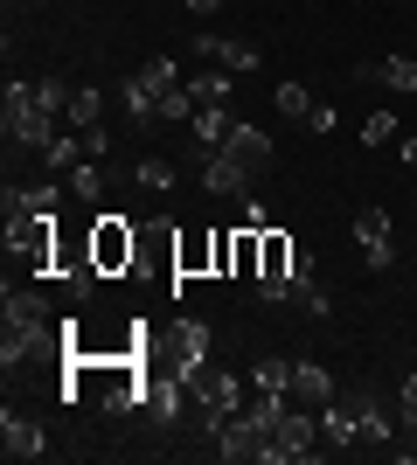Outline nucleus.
<instances>
[{"mask_svg": "<svg viewBox=\"0 0 417 465\" xmlns=\"http://www.w3.org/2000/svg\"><path fill=\"white\" fill-rule=\"evenodd\" d=\"M278 403L285 396H251L243 410H230L209 438H216V459L230 465H251V459H272V424H278Z\"/></svg>", "mask_w": 417, "mask_h": 465, "instance_id": "1", "label": "nucleus"}, {"mask_svg": "<svg viewBox=\"0 0 417 465\" xmlns=\"http://www.w3.org/2000/svg\"><path fill=\"white\" fill-rule=\"evenodd\" d=\"M0 104H7V118H0V125H7V139H15V146H28V153H49V139H56V112H42V104H35V84L15 77Z\"/></svg>", "mask_w": 417, "mask_h": 465, "instance_id": "2", "label": "nucleus"}, {"mask_svg": "<svg viewBox=\"0 0 417 465\" xmlns=\"http://www.w3.org/2000/svg\"><path fill=\"white\" fill-rule=\"evenodd\" d=\"M313 438H320V417L306 403H293V396H285V403H278V424H272V465H299V459H313Z\"/></svg>", "mask_w": 417, "mask_h": 465, "instance_id": "3", "label": "nucleus"}, {"mask_svg": "<svg viewBox=\"0 0 417 465\" xmlns=\"http://www.w3.org/2000/svg\"><path fill=\"white\" fill-rule=\"evenodd\" d=\"M91 264H98L104 278H119V272L139 264V230L125 215H98V223H91Z\"/></svg>", "mask_w": 417, "mask_h": 465, "instance_id": "4", "label": "nucleus"}, {"mask_svg": "<svg viewBox=\"0 0 417 465\" xmlns=\"http://www.w3.org/2000/svg\"><path fill=\"white\" fill-rule=\"evenodd\" d=\"M56 341H63V327H28V320H7V333H0V369H7V375L28 369V361H42Z\"/></svg>", "mask_w": 417, "mask_h": 465, "instance_id": "5", "label": "nucleus"}, {"mask_svg": "<svg viewBox=\"0 0 417 465\" xmlns=\"http://www.w3.org/2000/svg\"><path fill=\"white\" fill-rule=\"evenodd\" d=\"M188 389H195V403H202V430H216L230 410H243V382H237V375H223V369H202Z\"/></svg>", "mask_w": 417, "mask_h": 465, "instance_id": "6", "label": "nucleus"}, {"mask_svg": "<svg viewBox=\"0 0 417 465\" xmlns=\"http://www.w3.org/2000/svg\"><path fill=\"white\" fill-rule=\"evenodd\" d=\"M348 230H355L362 264H369V272H390V264H397V243H390V209H362Z\"/></svg>", "mask_w": 417, "mask_h": 465, "instance_id": "7", "label": "nucleus"}, {"mask_svg": "<svg viewBox=\"0 0 417 465\" xmlns=\"http://www.w3.org/2000/svg\"><path fill=\"white\" fill-rule=\"evenodd\" d=\"M216 153H230V160L243 167V174L258 181L264 167H272V133H264V125H243V118H237V125H230V139H223Z\"/></svg>", "mask_w": 417, "mask_h": 465, "instance_id": "8", "label": "nucleus"}, {"mask_svg": "<svg viewBox=\"0 0 417 465\" xmlns=\"http://www.w3.org/2000/svg\"><path fill=\"white\" fill-rule=\"evenodd\" d=\"M188 56H202L209 63V70H258V49H251V42H230V35H195L188 42Z\"/></svg>", "mask_w": 417, "mask_h": 465, "instance_id": "9", "label": "nucleus"}, {"mask_svg": "<svg viewBox=\"0 0 417 465\" xmlns=\"http://www.w3.org/2000/svg\"><path fill=\"white\" fill-rule=\"evenodd\" d=\"M320 438H327V445H362L355 389H334V403H320Z\"/></svg>", "mask_w": 417, "mask_h": 465, "instance_id": "10", "label": "nucleus"}, {"mask_svg": "<svg viewBox=\"0 0 417 465\" xmlns=\"http://www.w3.org/2000/svg\"><path fill=\"white\" fill-rule=\"evenodd\" d=\"M202 369H209V327H202V320H181L174 327V375L195 382Z\"/></svg>", "mask_w": 417, "mask_h": 465, "instance_id": "11", "label": "nucleus"}, {"mask_svg": "<svg viewBox=\"0 0 417 465\" xmlns=\"http://www.w3.org/2000/svg\"><path fill=\"white\" fill-rule=\"evenodd\" d=\"M355 417H362V445H390L397 438V410L382 403L376 389H355Z\"/></svg>", "mask_w": 417, "mask_h": 465, "instance_id": "12", "label": "nucleus"}, {"mask_svg": "<svg viewBox=\"0 0 417 465\" xmlns=\"http://www.w3.org/2000/svg\"><path fill=\"white\" fill-rule=\"evenodd\" d=\"M202 272H216V236H202V230L181 236L174 230V278H202Z\"/></svg>", "mask_w": 417, "mask_h": 465, "instance_id": "13", "label": "nucleus"}, {"mask_svg": "<svg viewBox=\"0 0 417 465\" xmlns=\"http://www.w3.org/2000/svg\"><path fill=\"white\" fill-rule=\"evenodd\" d=\"M0 438H7V459H42V451H49L42 424H35V417H21V410H7V417H0Z\"/></svg>", "mask_w": 417, "mask_h": 465, "instance_id": "14", "label": "nucleus"}, {"mask_svg": "<svg viewBox=\"0 0 417 465\" xmlns=\"http://www.w3.org/2000/svg\"><path fill=\"white\" fill-rule=\"evenodd\" d=\"M293 403H306V410H320V403H334V375L320 369V361H293V389H285Z\"/></svg>", "mask_w": 417, "mask_h": 465, "instance_id": "15", "label": "nucleus"}, {"mask_svg": "<svg viewBox=\"0 0 417 465\" xmlns=\"http://www.w3.org/2000/svg\"><path fill=\"white\" fill-rule=\"evenodd\" d=\"M355 77H362V84H382V91H403V97H411V91H417V63H411V56H376V63H362Z\"/></svg>", "mask_w": 417, "mask_h": 465, "instance_id": "16", "label": "nucleus"}, {"mask_svg": "<svg viewBox=\"0 0 417 465\" xmlns=\"http://www.w3.org/2000/svg\"><path fill=\"white\" fill-rule=\"evenodd\" d=\"M202 188L209 194H237V188H251V174H243L230 153H202Z\"/></svg>", "mask_w": 417, "mask_h": 465, "instance_id": "17", "label": "nucleus"}, {"mask_svg": "<svg viewBox=\"0 0 417 465\" xmlns=\"http://www.w3.org/2000/svg\"><path fill=\"white\" fill-rule=\"evenodd\" d=\"M230 125H237L230 104H202V112H195V146H202V153H216L223 139H230Z\"/></svg>", "mask_w": 417, "mask_h": 465, "instance_id": "18", "label": "nucleus"}, {"mask_svg": "<svg viewBox=\"0 0 417 465\" xmlns=\"http://www.w3.org/2000/svg\"><path fill=\"white\" fill-rule=\"evenodd\" d=\"M0 209H7V223H15V215H56V181H42V188H7Z\"/></svg>", "mask_w": 417, "mask_h": 465, "instance_id": "19", "label": "nucleus"}, {"mask_svg": "<svg viewBox=\"0 0 417 465\" xmlns=\"http://www.w3.org/2000/svg\"><path fill=\"white\" fill-rule=\"evenodd\" d=\"M181 375H160V382H146V417H154V424H174L181 417Z\"/></svg>", "mask_w": 417, "mask_h": 465, "instance_id": "20", "label": "nucleus"}, {"mask_svg": "<svg viewBox=\"0 0 417 465\" xmlns=\"http://www.w3.org/2000/svg\"><path fill=\"white\" fill-rule=\"evenodd\" d=\"M251 389H258V396H285V389H293V361H285V354H258V361H251Z\"/></svg>", "mask_w": 417, "mask_h": 465, "instance_id": "21", "label": "nucleus"}, {"mask_svg": "<svg viewBox=\"0 0 417 465\" xmlns=\"http://www.w3.org/2000/svg\"><path fill=\"white\" fill-rule=\"evenodd\" d=\"M125 125H154V118H160V97H154V84H146V77H139V70H133V77H125Z\"/></svg>", "mask_w": 417, "mask_h": 465, "instance_id": "22", "label": "nucleus"}, {"mask_svg": "<svg viewBox=\"0 0 417 465\" xmlns=\"http://www.w3.org/2000/svg\"><path fill=\"white\" fill-rule=\"evenodd\" d=\"M7 320H28V327H56V320H49V299H42V292H15V285H7Z\"/></svg>", "mask_w": 417, "mask_h": 465, "instance_id": "23", "label": "nucleus"}, {"mask_svg": "<svg viewBox=\"0 0 417 465\" xmlns=\"http://www.w3.org/2000/svg\"><path fill=\"white\" fill-rule=\"evenodd\" d=\"M188 97H195V112H202V104H230V70H202V77H188Z\"/></svg>", "mask_w": 417, "mask_h": 465, "instance_id": "24", "label": "nucleus"}, {"mask_svg": "<svg viewBox=\"0 0 417 465\" xmlns=\"http://www.w3.org/2000/svg\"><path fill=\"white\" fill-rule=\"evenodd\" d=\"M272 104H278V112H285V118H299V125H306V112H313L320 97L306 91V84H293V77H285V84H278V91H272Z\"/></svg>", "mask_w": 417, "mask_h": 465, "instance_id": "25", "label": "nucleus"}, {"mask_svg": "<svg viewBox=\"0 0 417 465\" xmlns=\"http://www.w3.org/2000/svg\"><path fill=\"white\" fill-rule=\"evenodd\" d=\"M98 112H104V91H91V84H84V91L70 97V112H63V118H70L77 133H91V125H98Z\"/></svg>", "mask_w": 417, "mask_h": 465, "instance_id": "26", "label": "nucleus"}, {"mask_svg": "<svg viewBox=\"0 0 417 465\" xmlns=\"http://www.w3.org/2000/svg\"><path fill=\"white\" fill-rule=\"evenodd\" d=\"M42 160H49V167H56V174H70V167H77V160H91V153H84V133L77 139H49V153H42Z\"/></svg>", "mask_w": 417, "mask_h": 465, "instance_id": "27", "label": "nucleus"}, {"mask_svg": "<svg viewBox=\"0 0 417 465\" xmlns=\"http://www.w3.org/2000/svg\"><path fill=\"white\" fill-rule=\"evenodd\" d=\"M70 97H77V91H70L63 77H42V84H35V104H42V112H56V118L70 112Z\"/></svg>", "mask_w": 417, "mask_h": 465, "instance_id": "28", "label": "nucleus"}, {"mask_svg": "<svg viewBox=\"0 0 417 465\" xmlns=\"http://www.w3.org/2000/svg\"><path fill=\"white\" fill-rule=\"evenodd\" d=\"M139 188H154V194H167V188H174V160H139Z\"/></svg>", "mask_w": 417, "mask_h": 465, "instance_id": "29", "label": "nucleus"}, {"mask_svg": "<svg viewBox=\"0 0 417 465\" xmlns=\"http://www.w3.org/2000/svg\"><path fill=\"white\" fill-rule=\"evenodd\" d=\"M382 139H397V112H369L362 118V146H382Z\"/></svg>", "mask_w": 417, "mask_h": 465, "instance_id": "30", "label": "nucleus"}, {"mask_svg": "<svg viewBox=\"0 0 417 465\" xmlns=\"http://www.w3.org/2000/svg\"><path fill=\"white\" fill-rule=\"evenodd\" d=\"M98 188H104V181H98V167H91V160H77V167H70V194H84V202H91Z\"/></svg>", "mask_w": 417, "mask_h": 465, "instance_id": "31", "label": "nucleus"}, {"mask_svg": "<svg viewBox=\"0 0 417 465\" xmlns=\"http://www.w3.org/2000/svg\"><path fill=\"white\" fill-rule=\"evenodd\" d=\"M299 306H306V320H327V312H334V299H327V292L320 285H306V292H293Z\"/></svg>", "mask_w": 417, "mask_h": 465, "instance_id": "32", "label": "nucleus"}, {"mask_svg": "<svg viewBox=\"0 0 417 465\" xmlns=\"http://www.w3.org/2000/svg\"><path fill=\"white\" fill-rule=\"evenodd\" d=\"M216 272H223V278L237 272V236H230V230H216Z\"/></svg>", "mask_w": 417, "mask_h": 465, "instance_id": "33", "label": "nucleus"}, {"mask_svg": "<svg viewBox=\"0 0 417 465\" xmlns=\"http://www.w3.org/2000/svg\"><path fill=\"white\" fill-rule=\"evenodd\" d=\"M334 118H341L334 104H313V112H306V133H334Z\"/></svg>", "mask_w": 417, "mask_h": 465, "instance_id": "34", "label": "nucleus"}, {"mask_svg": "<svg viewBox=\"0 0 417 465\" xmlns=\"http://www.w3.org/2000/svg\"><path fill=\"white\" fill-rule=\"evenodd\" d=\"M403 417H417V375L403 382Z\"/></svg>", "mask_w": 417, "mask_h": 465, "instance_id": "35", "label": "nucleus"}, {"mask_svg": "<svg viewBox=\"0 0 417 465\" xmlns=\"http://www.w3.org/2000/svg\"><path fill=\"white\" fill-rule=\"evenodd\" d=\"M188 7H195V15H216V7H223V0H188Z\"/></svg>", "mask_w": 417, "mask_h": 465, "instance_id": "36", "label": "nucleus"}]
</instances>
